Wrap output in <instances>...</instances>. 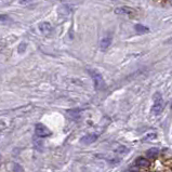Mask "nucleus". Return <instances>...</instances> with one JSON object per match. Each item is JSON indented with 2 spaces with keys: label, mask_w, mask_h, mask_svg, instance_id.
I'll return each instance as SVG.
<instances>
[{
  "label": "nucleus",
  "mask_w": 172,
  "mask_h": 172,
  "mask_svg": "<svg viewBox=\"0 0 172 172\" xmlns=\"http://www.w3.org/2000/svg\"><path fill=\"white\" fill-rule=\"evenodd\" d=\"M0 164H1V156H0Z\"/></svg>",
  "instance_id": "17"
},
{
  "label": "nucleus",
  "mask_w": 172,
  "mask_h": 172,
  "mask_svg": "<svg viewBox=\"0 0 172 172\" xmlns=\"http://www.w3.org/2000/svg\"><path fill=\"white\" fill-rule=\"evenodd\" d=\"M164 109V100L160 93H156L154 95V104L152 106V113L154 115H159L161 114Z\"/></svg>",
  "instance_id": "1"
},
{
  "label": "nucleus",
  "mask_w": 172,
  "mask_h": 172,
  "mask_svg": "<svg viewBox=\"0 0 172 172\" xmlns=\"http://www.w3.org/2000/svg\"><path fill=\"white\" fill-rule=\"evenodd\" d=\"M14 172H24V170H23V168L20 164H14Z\"/></svg>",
  "instance_id": "12"
},
{
  "label": "nucleus",
  "mask_w": 172,
  "mask_h": 172,
  "mask_svg": "<svg viewBox=\"0 0 172 172\" xmlns=\"http://www.w3.org/2000/svg\"><path fill=\"white\" fill-rule=\"evenodd\" d=\"M137 164H140V166H143V167H147L148 164H149V162L147 160H145L144 158H139L137 160Z\"/></svg>",
  "instance_id": "9"
},
{
  "label": "nucleus",
  "mask_w": 172,
  "mask_h": 172,
  "mask_svg": "<svg viewBox=\"0 0 172 172\" xmlns=\"http://www.w3.org/2000/svg\"><path fill=\"white\" fill-rule=\"evenodd\" d=\"M52 29H53V28H52V25L50 24V23H48V22H43V23H41V24L39 25V30L42 32L43 35L51 34Z\"/></svg>",
  "instance_id": "4"
},
{
  "label": "nucleus",
  "mask_w": 172,
  "mask_h": 172,
  "mask_svg": "<svg viewBox=\"0 0 172 172\" xmlns=\"http://www.w3.org/2000/svg\"><path fill=\"white\" fill-rule=\"evenodd\" d=\"M97 140V134H88V135H84V137L81 139V143H84V144H91V143L95 142Z\"/></svg>",
  "instance_id": "6"
},
{
  "label": "nucleus",
  "mask_w": 172,
  "mask_h": 172,
  "mask_svg": "<svg viewBox=\"0 0 172 172\" xmlns=\"http://www.w3.org/2000/svg\"><path fill=\"white\" fill-rule=\"evenodd\" d=\"M171 107H172V105H171Z\"/></svg>",
  "instance_id": "18"
},
{
  "label": "nucleus",
  "mask_w": 172,
  "mask_h": 172,
  "mask_svg": "<svg viewBox=\"0 0 172 172\" xmlns=\"http://www.w3.org/2000/svg\"><path fill=\"white\" fill-rule=\"evenodd\" d=\"M168 1H169V3H171L172 5V0H168Z\"/></svg>",
  "instance_id": "16"
},
{
  "label": "nucleus",
  "mask_w": 172,
  "mask_h": 172,
  "mask_svg": "<svg viewBox=\"0 0 172 172\" xmlns=\"http://www.w3.org/2000/svg\"><path fill=\"white\" fill-rule=\"evenodd\" d=\"M115 13L119 15H124V14H132L134 13V10L128 7H120V8L115 9Z\"/></svg>",
  "instance_id": "5"
},
{
  "label": "nucleus",
  "mask_w": 172,
  "mask_h": 172,
  "mask_svg": "<svg viewBox=\"0 0 172 172\" xmlns=\"http://www.w3.org/2000/svg\"><path fill=\"white\" fill-rule=\"evenodd\" d=\"M7 19H8V16L7 15H0V20H5V21Z\"/></svg>",
  "instance_id": "13"
},
{
  "label": "nucleus",
  "mask_w": 172,
  "mask_h": 172,
  "mask_svg": "<svg viewBox=\"0 0 172 172\" xmlns=\"http://www.w3.org/2000/svg\"><path fill=\"white\" fill-rule=\"evenodd\" d=\"M28 1H32V0H21L20 2L23 3V5H25V3H27V2H28Z\"/></svg>",
  "instance_id": "14"
},
{
  "label": "nucleus",
  "mask_w": 172,
  "mask_h": 172,
  "mask_svg": "<svg viewBox=\"0 0 172 172\" xmlns=\"http://www.w3.org/2000/svg\"><path fill=\"white\" fill-rule=\"evenodd\" d=\"M25 49H26V43H21L19 46V50H17V52L19 53H22V52H24L25 51Z\"/></svg>",
  "instance_id": "11"
},
{
  "label": "nucleus",
  "mask_w": 172,
  "mask_h": 172,
  "mask_svg": "<svg viewBox=\"0 0 172 172\" xmlns=\"http://www.w3.org/2000/svg\"><path fill=\"white\" fill-rule=\"evenodd\" d=\"M89 73H90L91 77L93 78L94 84H95V88H97V90L104 88L105 87L104 79H103L102 75H101L99 72H97V70H94V69H89Z\"/></svg>",
  "instance_id": "2"
},
{
  "label": "nucleus",
  "mask_w": 172,
  "mask_h": 172,
  "mask_svg": "<svg viewBox=\"0 0 172 172\" xmlns=\"http://www.w3.org/2000/svg\"><path fill=\"white\" fill-rule=\"evenodd\" d=\"M157 153H158V151H157L156 148H152V149H149V151L146 152V155H147L148 157H155L157 155Z\"/></svg>",
  "instance_id": "10"
},
{
  "label": "nucleus",
  "mask_w": 172,
  "mask_h": 172,
  "mask_svg": "<svg viewBox=\"0 0 172 172\" xmlns=\"http://www.w3.org/2000/svg\"><path fill=\"white\" fill-rule=\"evenodd\" d=\"M134 28L139 34H146V32H149V29H148L147 27L143 26V25H141V24H137L134 26Z\"/></svg>",
  "instance_id": "8"
},
{
  "label": "nucleus",
  "mask_w": 172,
  "mask_h": 172,
  "mask_svg": "<svg viewBox=\"0 0 172 172\" xmlns=\"http://www.w3.org/2000/svg\"><path fill=\"white\" fill-rule=\"evenodd\" d=\"M166 43H172V37L168 38V39H167V41H166Z\"/></svg>",
  "instance_id": "15"
},
{
  "label": "nucleus",
  "mask_w": 172,
  "mask_h": 172,
  "mask_svg": "<svg viewBox=\"0 0 172 172\" xmlns=\"http://www.w3.org/2000/svg\"><path fill=\"white\" fill-rule=\"evenodd\" d=\"M110 42H112V39H110L109 37H105V38H103L102 40H101V43H100V47H101V49H106V48H108L109 47V45H110Z\"/></svg>",
  "instance_id": "7"
},
{
  "label": "nucleus",
  "mask_w": 172,
  "mask_h": 172,
  "mask_svg": "<svg viewBox=\"0 0 172 172\" xmlns=\"http://www.w3.org/2000/svg\"><path fill=\"white\" fill-rule=\"evenodd\" d=\"M35 132H36V135L39 137H47L51 135V131L49 130V128H47V127L42 124H36Z\"/></svg>",
  "instance_id": "3"
}]
</instances>
